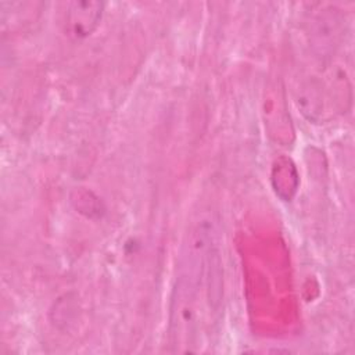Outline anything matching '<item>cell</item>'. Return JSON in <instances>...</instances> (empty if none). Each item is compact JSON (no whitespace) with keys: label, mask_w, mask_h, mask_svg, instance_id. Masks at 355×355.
Returning <instances> with one entry per match:
<instances>
[{"label":"cell","mask_w":355,"mask_h":355,"mask_svg":"<svg viewBox=\"0 0 355 355\" xmlns=\"http://www.w3.org/2000/svg\"><path fill=\"white\" fill-rule=\"evenodd\" d=\"M272 186L279 197L290 201L298 187V173L293 161L287 157H280L272 166Z\"/></svg>","instance_id":"4"},{"label":"cell","mask_w":355,"mask_h":355,"mask_svg":"<svg viewBox=\"0 0 355 355\" xmlns=\"http://www.w3.org/2000/svg\"><path fill=\"white\" fill-rule=\"evenodd\" d=\"M212 244V225L201 220L183 247L169 312V340L175 351H193L197 336L198 291L205 279L207 254Z\"/></svg>","instance_id":"1"},{"label":"cell","mask_w":355,"mask_h":355,"mask_svg":"<svg viewBox=\"0 0 355 355\" xmlns=\"http://www.w3.org/2000/svg\"><path fill=\"white\" fill-rule=\"evenodd\" d=\"M347 25L344 11L336 6H323L309 14L305 35L312 53L320 60H329L341 46Z\"/></svg>","instance_id":"2"},{"label":"cell","mask_w":355,"mask_h":355,"mask_svg":"<svg viewBox=\"0 0 355 355\" xmlns=\"http://www.w3.org/2000/svg\"><path fill=\"white\" fill-rule=\"evenodd\" d=\"M104 12V3L96 0H80L68 4L65 24L68 33L75 39L90 36L98 26Z\"/></svg>","instance_id":"3"},{"label":"cell","mask_w":355,"mask_h":355,"mask_svg":"<svg viewBox=\"0 0 355 355\" xmlns=\"http://www.w3.org/2000/svg\"><path fill=\"white\" fill-rule=\"evenodd\" d=\"M89 196H90V191L87 190H76L75 191V197L72 196V202L75 204L76 209L82 214H85L86 216H93V214L96 212L97 215L100 214L98 209H101V202L98 201V197L94 196V198L89 202Z\"/></svg>","instance_id":"5"}]
</instances>
